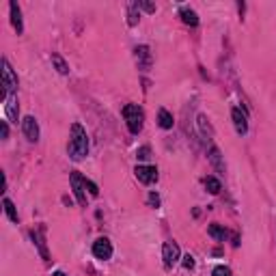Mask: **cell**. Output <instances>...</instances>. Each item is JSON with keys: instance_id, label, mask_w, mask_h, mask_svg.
<instances>
[{"instance_id": "6da1fadb", "label": "cell", "mask_w": 276, "mask_h": 276, "mask_svg": "<svg viewBox=\"0 0 276 276\" xmlns=\"http://www.w3.org/2000/svg\"><path fill=\"white\" fill-rule=\"evenodd\" d=\"M69 158L71 160H82L89 153V136H86V130L80 123L71 125V138H69Z\"/></svg>"}, {"instance_id": "7a4b0ae2", "label": "cell", "mask_w": 276, "mask_h": 276, "mask_svg": "<svg viewBox=\"0 0 276 276\" xmlns=\"http://www.w3.org/2000/svg\"><path fill=\"white\" fill-rule=\"evenodd\" d=\"M123 119L128 123V130L132 134H138L143 130V121H145V114H143V108L136 104H128L123 106Z\"/></svg>"}, {"instance_id": "3957f363", "label": "cell", "mask_w": 276, "mask_h": 276, "mask_svg": "<svg viewBox=\"0 0 276 276\" xmlns=\"http://www.w3.org/2000/svg\"><path fill=\"white\" fill-rule=\"evenodd\" d=\"M162 259H164V268L166 270L177 265V261L181 259V250H179L177 242H166V244L162 246Z\"/></svg>"}, {"instance_id": "277c9868", "label": "cell", "mask_w": 276, "mask_h": 276, "mask_svg": "<svg viewBox=\"0 0 276 276\" xmlns=\"http://www.w3.org/2000/svg\"><path fill=\"white\" fill-rule=\"evenodd\" d=\"M69 181H71V190H74V195L76 198H78V203L80 205H86V179L80 175L78 171H74L69 175Z\"/></svg>"}, {"instance_id": "5b68a950", "label": "cell", "mask_w": 276, "mask_h": 276, "mask_svg": "<svg viewBox=\"0 0 276 276\" xmlns=\"http://www.w3.org/2000/svg\"><path fill=\"white\" fill-rule=\"evenodd\" d=\"M2 86H4V95H13L17 89V76L13 74L9 61H2Z\"/></svg>"}, {"instance_id": "8992f818", "label": "cell", "mask_w": 276, "mask_h": 276, "mask_svg": "<svg viewBox=\"0 0 276 276\" xmlns=\"http://www.w3.org/2000/svg\"><path fill=\"white\" fill-rule=\"evenodd\" d=\"M93 255L99 261H108L113 257V244H110L108 237H99L93 242Z\"/></svg>"}, {"instance_id": "52a82bcc", "label": "cell", "mask_w": 276, "mask_h": 276, "mask_svg": "<svg viewBox=\"0 0 276 276\" xmlns=\"http://www.w3.org/2000/svg\"><path fill=\"white\" fill-rule=\"evenodd\" d=\"M22 132L31 143H37L39 140V123H37L35 117H24L22 119Z\"/></svg>"}, {"instance_id": "ba28073f", "label": "cell", "mask_w": 276, "mask_h": 276, "mask_svg": "<svg viewBox=\"0 0 276 276\" xmlns=\"http://www.w3.org/2000/svg\"><path fill=\"white\" fill-rule=\"evenodd\" d=\"M136 179L140 183H145V186H149V183H156L158 181V168L156 166H136Z\"/></svg>"}, {"instance_id": "9c48e42d", "label": "cell", "mask_w": 276, "mask_h": 276, "mask_svg": "<svg viewBox=\"0 0 276 276\" xmlns=\"http://www.w3.org/2000/svg\"><path fill=\"white\" fill-rule=\"evenodd\" d=\"M231 119H233V125H235L237 134L244 136V134L248 132V121H246V114L242 113L240 108H233V110H231Z\"/></svg>"}, {"instance_id": "30bf717a", "label": "cell", "mask_w": 276, "mask_h": 276, "mask_svg": "<svg viewBox=\"0 0 276 276\" xmlns=\"http://www.w3.org/2000/svg\"><path fill=\"white\" fill-rule=\"evenodd\" d=\"M134 52H136L138 67H140L143 71H147L149 67H151V52H149V48H147V46H138Z\"/></svg>"}, {"instance_id": "8fae6325", "label": "cell", "mask_w": 276, "mask_h": 276, "mask_svg": "<svg viewBox=\"0 0 276 276\" xmlns=\"http://www.w3.org/2000/svg\"><path fill=\"white\" fill-rule=\"evenodd\" d=\"M4 110H7V117L11 121H17L20 117V106H17V95H7V106H4Z\"/></svg>"}, {"instance_id": "7c38bea8", "label": "cell", "mask_w": 276, "mask_h": 276, "mask_svg": "<svg viewBox=\"0 0 276 276\" xmlns=\"http://www.w3.org/2000/svg\"><path fill=\"white\" fill-rule=\"evenodd\" d=\"M9 9H11V24H13V28H16V31H17V35H20V32L24 31L20 4H17V2H9Z\"/></svg>"}, {"instance_id": "4fadbf2b", "label": "cell", "mask_w": 276, "mask_h": 276, "mask_svg": "<svg viewBox=\"0 0 276 276\" xmlns=\"http://www.w3.org/2000/svg\"><path fill=\"white\" fill-rule=\"evenodd\" d=\"M173 123H175V121H173V114L168 113L166 108H160V113H158V125H160V128H162V130H171Z\"/></svg>"}, {"instance_id": "5bb4252c", "label": "cell", "mask_w": 276, "mask_h": 276, "mask_svg": "<svg viewBox=\"0 0 276 276\" xmlns=\"http://www.w3.org/2000/svg\"><path fill=\"white\" fill-rule=\"evenodd\" d=\"M32 240H37V246H39V250H41V257L48 261V259H50V255H48L46 240H43V227H39L37 231H32Z\"/></svg>"}, {"instance_id": "9a60e30c", "label": "cell", "mask_w": 276, "mask_h": 276, "mask_svg": "<svg viewBox=\"0 0 276 276\" xmlns=\"http://www.w3.org/2000/svg\"><path fill=\"white\" fill-rule=\"evenodd\" d=\"M52 65L56 67V71H59V74H63V76H67V74H69V65H67L65 59H63L61 54H56V52H54V54H52Z\"/></svg>"}, {"instance_id": "2e32d148", "label": "cell", "mask_w": 276, "mask_h": 276, "mask_svg": "<svg viewBox=\"0 0 276 276\" xmlns=\"http://www.w3.org/2000/svg\"><path fill=\"white\" fill-rule=\"evenodd\" d=\"M207 233L214 237V240H218V242H225L227 240V229H225V227H220V225H210Z\"/></svg>"}, {"instance_id": "e0dca14e", "label": "cell", "mask_w": 276, "mask_h": 276, "mask_svg": "<svg viewBox=\"0 0 276 276\" xmlns=\"http://www.w3.org/2000/svg\"><path fill=\"white\" fill-rule=\"evenodd\" d=\"M181 20L188 24V26H196L198 24V16L195 11H192V9H188V7H183L181 9Z\"/></svg>"}, {"instance_id": "ac0fdd59", "label": "cell", "mask_w": 276, "mask_h": 276, "mask_svg": "<svg viewBox=\"0 0 276 276\" xmlns=\"http://www.w3.org/2000/svg\"><path fill=\"white\" fill-rule=\"evenodd\" d=\"M210 162L216 166V171H220V173L225 171V164H222V160H220V151H218L216 147L210 149Z\"/></svg>"}, {"instance_id": "d6986e66", "label": "cell", "mask_w": 276, "mask_h": 276, "mask_svg": "<svg viewBox=\"0 0 276 276\" xmlns=\"http://www.w3.org/2000/svg\"><path fill=\"white\" fill-rule=\"evenodd\" d=\"M205 188H207V192H210V195H218V192L222 190L220 181H218L216 177H205Z\"/></svg>"}, {"instance_id": "ffe728a7", "label": "cell", "mask_w": 276, "mask_h": 276, "mask_svg": "<svg viewBox=\"0 0 276 276\" xmlns=\"http://www.w3.org/2000/svg\"><path fill=\"white\" fill-rule=\"evenodd\" d=\"M2 205H4V211H7L9 220H11V222H17V211H16V205H13L11 198H4Z\"/></svg>"}, {"instance_id": "44dd1931", "label": "cell", "mask_w": 276, "mask_h": 276, "mask_svg": "<svg viewBox=\"0 0 276 276\" xmlns=\"http://www.w3.org/2000/svg\"><path fill=\"white\" fill-rule=\"evenodd\" d=\"M136 9H138L136 2L128 4V11H130V20H128V22H130V26H136V24H138V17H140V16H136Z\"/></svg>"}, {"instance_id": "7402d4cb", "label": "cell", "mask_w": 276, "mask_h": 276, "mask_svg": "<svg viewBox=\"0 0 276 276\" xmlns=\"http://www.w3.org/2000/svg\"><path fill=\"white\" fill-rule=\"evenodd\" d=\"M136 158L138 160H149V158H151V149H149L147 145H145V147H140L138 151H136Z\"/></svg>"}, {"instance_id": "603a6c76", "label": "cell", "mask_w": 276, "mask_h": 276, "mask_svg": "<svg viewBox=\"0 0 276 276\" xmlns=\"http://www.w3.org/2000/svg\"><path fill=\"white\" fill-rule=\"evenodd\" d=\"M211 276H231V270L225 268V265H218V268H214Z\"/></svg>"}, {"instance_id": "cb8c5ba5", "label": "cell", "mask_w": 276, "mask_h": 276, "mask_svg": "<svg viewBox=\"0 0 276 276\" xmlns=\"http://www.w3.org/2000/svg\"><path fill=\"white\" fill-rule=\"evenodd\" d=\"M183 268H186V270H192V268H195V257H192V255H186V257H183Z\"/></svg>"}, {"instance_id": "d4e9b609", "label": "cell", "mask_w": 276, "mask_h": 276, "mask_svg": "<svg viewBox=\"0 0 276 276\" xmlns=\"http://www.w3.org/2000/svg\"><path fill=\"white\" fill-rule=\"evenodd\" d=\"M0 136H2V140H7V136H9V125H7V121H0Z\"/></svg>"}, {"instance_id": "484cf974", "label": "cell", "mask_w": 276, "mask_h": 276, "mask_svg": "<svg viewBox=\"0 0 276 276\" xmlns=\"http://www.w3.org/2000/svg\"><path fill=\"white\" fill-rule=\"evenodd\" d=\"M86 188H89V192H91V196H97L99 195V190H97V186H95L93 181H89V179H86Z\"/></svg>"}, {"instance_id": "4316f807", "label": "cell", "mask_w": 276, "mask_h": 276, "mask_svg": "<svg viewBox=\"0 0 276 276\" xmlns=\"http://www.w3.org/2000/svg\"><path fill=\"white\" fill-rule=\"evenodd\" d=\"M136 7H143L145 11H149V13L156 11V7H153V4H149V2H136Z\"/></svg>"}, {"instance_id": "83f0119b", "label": "cell", "mask_w": 276, "mask_h": 276, "mask_svg": "<svg viewBox=\"0 0 276 276\" xmlns=\"http://www.w3.org/2000/svg\"><path fill=\"white\" fill-rule=\"evenodd\" d=\"M149 203H151L153 207H158V205H160V196L156 195V192H151V195H149Z\"/></svg>"}, {"instance_id": "f1b7e54d", "label": "cell", "mask_w": 276, "mask_h": 276, "mask_svg": "<svg viewBox=\"0 0 276 276\" xmlns=\"http://www.w3.org/2000/svg\"><path fill=\"white\" fill-rule=\"evenodd\" d=\"M54 276H67L65 272H61V270H59V272H54Z\"/></svg>"}]
</instances>
